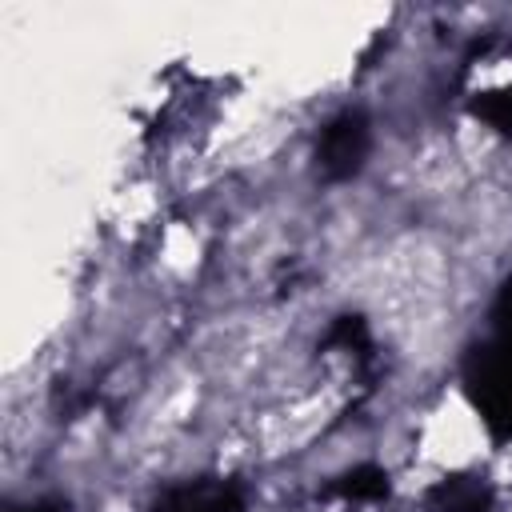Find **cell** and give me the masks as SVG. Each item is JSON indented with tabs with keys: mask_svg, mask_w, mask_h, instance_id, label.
Wrapping results in <instances>:
<instances>
[{
	"mask_svg": "<svg viewBox=\"0 0 512 512\" xmlns=\"http://www.w3.org/2000/svg\"><path fill=\"white\" fill-rule=\"evenodd\" d=\"M168 512H244V496L224 480L184 484L168 496Z\"/></svg>",
	"mask_w": 512,
	"mask_h": 512,
	"instance_id": "7a4b0ae2",
	"label": "cell"
},
{
	"mask_svg": "<svg viewBox=\"0 0 512 512\" xmlns=\"http://www.w3.org/2000/svg\"><path fill=\"white\" fill-rule=\"evenodd\" d=\"M368 156V124L360 112L336 116L320 136V168L328 176H352Z\"/></svg>",
	"mask_w": 512,
	"mask_h": 512,
	"instance_id": "6da1fadb",
	"label": "cell"
}]
</instances>
